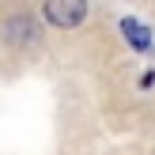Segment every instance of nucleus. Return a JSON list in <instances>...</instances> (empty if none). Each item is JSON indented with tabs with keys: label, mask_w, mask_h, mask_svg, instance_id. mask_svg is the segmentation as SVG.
I'll list each match as a JSON object with an SVG mask.
<instances>
[{
	"label": "nucleus",
	"mask_w": 155,
	"mask_h": 155,
	"mask_svg": "<svg viewBox=\"0 0 155 155\" xmlns=\"http://www.w3.org/2000/svg\"><path fill=\"white\" fill-rule=\"evenodd\" d=\"M42 15H45V23H53V27L72 30V27H80V23L87 19V0H45Z\"/></svg>",
	"instance_id": "1"
},
{
	"label": "nucleus",
	"mask_w": 155,
	"mask_h": 155,
	"mask_svg": "<svg viewBox=\"0 0 155 155\" xmlns=\"http://www.w3.org/2000/svg\"><path fill=\"white\" fill-rule=\"evenodd\" d=\"M121 30H125V38H129L133 49H151V30L140 27L136 19H121Z\"/></svg>",
	"instance_id": "2"
}]
</instances>
